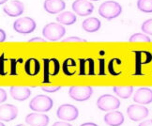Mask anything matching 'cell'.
<instances>
[{"instance_id":"7c38bea8","label":"cell","mask_w":152,"mask_h":126,"mask_svg":"<svg viewBox=\"0 0 152 126\" xmlns=\"http://www.w3.org/2000/svg\"><path fill=\"white\" fill-rule=\"evenodd\" d=\"M133 101L139 105H148L152 103V89L149 88H140L134 93Z\"/></svg>"},{"instance_id":"836d02e7","label":"cell","mask_w":152,"mask_h":126,"mask_svg":"<svg viewBox=\"0 0 152 126\" xmlns=\"http://www.w3.org/2000/svg\"><path fill=\"white\" fill-rule=\"evenodd\" d=\"M7 1H8V0H0V4H1V5L2 4H5Z\"/></svg>"},{"instance_id":"3957f363","label":"cell","mask_w":152,"mask_h":126,"mask_svg":"<svg viewBox=\"0 0 152 126\" xmlns=\"http://www.w3.org/2000/svg\"><path fill=\"white\" fill-rule=\"evenodd\" d=\"M54 102L47 95H37L29 103V108L36 112H48L52 109Z\"/></svg>"},{"instance_id":"30bf717a","label":"cell","mask_w":152,"mask_h":126,"mask_svg":"<svg viewBox=\"0 0 152 126\" xmlns=\"http://www.w3.org/2000/svg\"><path fill=\"white\" fill-rule=\"evenodd\" d=\"M44 62V83H49L50 76L56 75L59 72V62L56 59H43Z\"/></svg>"},{"instance_id":"ac0fdd59","label":"cell","mask_w":152,"mask_h":126,"mask_svg":"<svg viewBox=\"0 0 152 126\" xmlns=\"http://www.w3.org/2000/svg\"><path fill=\"white\" fill-rule=\"evenodd\" d=\"M102 23L96 17H91V18H86L82 23V27L86 32L93 33L96 32L101 28Z\"/></svg>"},{"instance_id":"ffe728a7","label":"cell","mask_w":152,"mask_h":126,"mask_svg":"<svg viewBox=\"0 0 152 126\" xmlns=\"http://www.w3.org/2000/svg\"><path fill=\"white\" fill-rule=\"evenodd\" d=\"M114 92L122 99H128L133 92L132 86H115L113 88Z\"/></svg>"},{"instance_id":"4316f807","label":"cell","mask_w":152,"mask_h":126,"mask_svg":"<svg viewBox=\"0 0 152 126\" xmlns=\"http://www.w3.org/2000/svg\"><path fill=\"white\" fill-rule=\"evenodd\" d=\"M62 42H86V40L81 39L79 37H68L66 39H64Z\"/></svg>"},{"instance_id":"cb8c5ba5","label":"cell","mask_w":152,"mask_h":126,"mask_svg":"<svg viewBox=\"0 0 152 126\" xmlns=\"http://www.w3.org/2000/svg\"><path fill=\"white\" fill-rule=\"evenodd\" d=\"M129 42H151V40L148 36H147L145 34H143V33H135L132 35L129 39Z\"/></svg>"},{"instance_id":"d6a6232c","label":"cell","mask_w":152,"mask_h":126,"mask_svg":"<svg viewBox=\"0 0 152 126\" xmlns=\"http://www.w3.org/2000/svg\"><path fill=\"white\" fill-rule=\"evenodd\" d=\"M80 126H98V125L94 122H86V123L81 124Z\"/></svg>"},{"instance_id":"5bb4252c","label":"cell","mask_w":152,"mask_h":126,"mask_svg":"<svg viewBox=\"0 0 152 126\" xmlns=\"http://www.w3.org/2000/svg\"><path fill=\"white\" fill-rule=\"evenodd\" d=\"M18 116V108L10 104L2 105L0 107V118L1 122H10L13 121Z\"/></svg>"},{"instance_id":"603a6c76","label":"cell","mask_w":152,"mask_h":126,"mask_svg":"<svg viewBox=\"0 0 152 126\" xmlns=\"http://www.w3.org/2000/svg\"><path fill=\"white\" fill-rule=\"evenodd\" d=\"M137 8L140 11L145 13L152 12V0H138Z\"/></svg>"},{"instance_id":"52a82bcc","label":"cell","mask_w":152,"mask_h":126,"mask_svg":"<svg viewBox=\"0 0 152 126\" xmlns=\"http://www.w3.org/2000/svg\"><path fill=\"white\" fill-rule=\"evenodd\" d=\"M56 116L58 119L66 122H72L75 121L79 116V111L74 105L65 104L62 105L57 108Z\"/></svg>"},{"instance_id":"8d00e7d4","label":"cell","mask_w":152,"mask_h":126,"mask_svg":"<svg viewBox=\"0 0 152 126\" xmlns=\"http://www.w3.org/2000/svg\"><path fill=\"white\" fill-rule=\"evenodd\" d=\"M91 1H98V0H91Z\"/></svg>"},{"instance_id":"f546056e","label":"cell","mask_w":152,"mask_h":126,"mask_svg":"<svg viewBox=\"0 0 152 126\" xmlns=\"http://www.w3.org/2000/svg\"><path fill=\"white\" fill-rule=\"evenodd\" d=\"M139 126H152V119H148L139 124Z\"/></svg>"},{"instance_id":"e575fe53","label":"cell","mask_w":152,"mask_h":126,"mask_svg":"<svg viewBox=\"0 0 152 126\" xmlns=\"http://www.w3.org/2000/svg\"><path fill=\"white\" fill-rule=\"evenodd\" d=\"M15 126H26L25 124H18V125H15Z\"/></svg>"},{"instance_id":"7402d4cb","label":"cell","mask_w":152,"mask_h":126,"mask_svg":"<svg viewBox=\"0 0 152 126\" xmlns=\"http://www.w3.org/2000/svg\"><path fill=\"white\" fill-rule=\"evenodd\" d=\"M62 69L66 75H72L76 72V63L72 59H67L63 62Z\"/></svg>"},{"instance_id":"8fae6325","label":"cell","mask_w":152,"mask_h":126,"mask_svg":"<svg viewBox=\"0 0 152 126\" xmlns=\"http://www.w3.org/2000/svg\"><path fill=\"white\" fill-rule=\"evenodd\" d=\"M25 10V5L19 0H12L7 3L3 8L4 12L10 17H17L23 14Z\"/></svg>"},{"instance_id":"277c9868","label":"cell","mask_w":152,"mask_h":126,"mask_svg":"<svg viewBox=\"0 0 152 126\" xmlns=\"http://www.w3.org/2000/svg\"><path fill=\"white\" fill-rule=\"evenodd\" d=\"M97 106L100 110L104 112L114 111L120 106V101L111 94H103L99 97L97 101Z\"/></svg>"},{"instance_id":"d4e9b609","label":"cell","mask_w":152,"mask_h":126,"mask_svg":"<svg viewBox=\"0 0 152 126\" xmlns=\"http://www.w3.org/2000/svg\"><path fill=\"white\" fill-rule=\"evenodd\" d=\"M141 29L145 34H148V35L152 36V18L145 21L143 23L142 26H141Z\"/></svg>"},{"instance_id":"7a4b0ae2","label":"cell","mask_w":152,"mask_h":126,"mask_svg":"<svg viewBox=\"0 0 152 126\" xmlns=\"http://www.w3.org/2000/svg\"><path fill=\"white\" fill-rule=\"evenodd\" d=\"M66 34V29L62 25L56 23H49L42 29V35L46 40L51 42H57Z\"/></svg>"},{"instance_id":"9c48e42d","label":"cell","mask_w":152,"mask_h":126,"mask_svg":"<svg viewBox=\"0 0 152 126\" xmlns=\"http://www.w3.org/2000/svg\"><path fill=\"white\" fill-rule=\"evenodd\" d=\"M72 10L79 16H87L93 12L94 6L86 0H75L72 3Z\"/></svg>"},{"instance_id":"d6986e66","label":"cell","mask_w":152,"mask_h":126,"mask_svg":"<svg viewBox=\"0 0 152 126\" xmlns=\"http://www.w3.org/2000/svg\"><path fill=\"white\" fill-rule=\"evenodd\" d=\"M40 71L39 61L36 59H28L25 63V72L29 76H35Z\"/></svg>"},{"instance_id":"f1b7e54d","label":"cell","mask_w":152,"mask_h":126,"mask_svg":"<svg viewBox=\"0 0 152 126\" xmlns=\"http://www.w3.org/2000/svg\"><path fill=\"white\" fill-rule=\"evenodd\" d=\"M52 126H72V124H69V123H67V122H55Z\"/></svg>"},{"instance_id":"9a60e30c","label":"cell","mask_w":152,"mask_h":126,"mask_svg":"<svg viewBox=\"0 0 152 126\" xmlns=\"http://www.w3.org/2000/svg\"><path fill=\"white\" fill-rule=\"evenodd\" d=\"M10 93L14 100L23 102L29 98L31 91L28 88L25 87V86H12L10 89Z\"/></svg>"},{"instance_id":"8992f818","label":"cell","mask_w":152,"mask_h":126,"mask_svg":"<svg viewBox=\"0 0 152 126\" xmlns=\"http://www.w3.org/2000/svg\"><path fill=\"white\" fill-rule=\"evenodd\" d=\"M13 29L17 33L27 35V34L32 33L36 29V22L30 17L18 18L13 23Z\"/></svg>"},{"instance_id":"5b68a950","label":"cell","mask_w":152,"mask_h":126,"mask_svg":"<svg viewBox=\"0 0 152 126\" xmlns=\"http://www.w3.org/2000/svg\"><path fill=\"white\" fill-rule=\"evenodd\" d=\"M93 94V89L90 86H72L69 89V97L76 102L87 101Z\"/></svg>"},{"instance_id":"484cf974","label":"cell","mask_w":152,"mask_h":126,"mask_svg":"<svg viewBox=\"0 0 152 126\" xmlns=\"http://www.w3.org/2000/svg\"><path fill=\"white\" fill-rule=\"evenodd\" d=\"M61 89V86H53V87H42V89L43 91H46V92H49V93H53V92H56L58 89Z\"/></svg>"},{"instance_id":"d590c367","label":"cell","mask_w":152,"mask_h":126,"mask_svg":"<svg viewBox=\"0 0 152 126\" xmlns=\"http://www.w3.org/2000/svg\"><path fill=\"white\" fill-rule=\"evenodd\" d=\"M0 126H5V124H4V123H2V122H1V123H0Z\"/></svg>"},{"instance_id":"e0dca14e","label":"cell","mask_w":152,"mask_h":126,"mask_svg":"<svg viewBox=\"0 0 152 126\" xmlns=\"http://www.w3.org/2000/svg\"><path fill=\"white\" fill-rule=\"evenodd\" d=\"M104 122L109 126H120L124 122V116L120 111H110L104 116Z\"/></svg>"},{"instance_id":"4fadbf2b","label":"cell","mask_w":152,"mask_h":126,"mask_svg":"<svg viewBox=\"0 0 152 126\" xmlns=\"http://www.w3.org/2000/svg\"><path fill=\"white\" fill-rule=\"evenodd\" d=\"M50 119L47 115L39 113H30L26 117V122L29 126H47Z\"/></svg>"},{"instance_id":"4dcf8cb0","label":"cell","mask_w":152,"mask_h":126,"mask_svg":"<svg viewBox=\"0 0 152 126\" xmlns=\"http://www.w3.org/2000/svg\"><path fill=\"white\" fill-rule=\"evenodd\" d=\"M29 42H45V41H44V40H43L42 38L36 37V38H32V39H30V40H29Z\"/></svg>"},{"instance_id":"ba28073f","label":"cell","mask_w":152,"mask_h":126,"mask_svg":"<svg viewBox=\"0 0 152 126\" xmlns=\"http://www.w3.org/2000/svg\"><path fill=\"white\" fill-rule=\"evenodd\" d=\"M128 117L133 122H139L148 116V109L144 105H131L127 108Z\"/></svg>"},{"instance_id":"6da1fadb","label":"cell","mask_w":152,"mask_h":126,"mask_svg":"<svg viewBox=\"0 0 152 126\" xmlns=\"http://www.w3.org/2000/svg\"><path fill=\"white\" fill-rule=\"evenodd\" d=\"M122 12V7L116 1H105L99 8V14L106 20H113Z\"/></svg>"},{"instance_id":"44dd1931","label":"cell","mask_w":152,"mask_h":126,"mask_svg":"<svg viewBox=\"0 0 152 126\" xmlns=\"http://www.w3.org/2000/svg\"><path fill=\"white\" fill-rule=\"evenodd\" d=\"M76 15L71 11H64V12L60 13L56 17V21L60 23L61 25H66V26H71L73 25L76 22Z\"/></svg>"},{"instance_id":"83f0119b","label":"cell","mask_w":152,"mask_h":126,"mask_svg":"<svg viewBox=\"0 0 152 126\" xmlns=\"http://www.w3.org/2000/svg\"><path fill=\"white\" fill-rule=\"evenodd\" d=\"M6 100H7V92H6V90L4 89L1 88V89H0V101H1V104Z\"/></svg>"},{"instance_id":"1f68e13d","label":"cell","mask_w":152,"mask_h":126,"mask_svg":"<svg viewBox=\"0 0 152 126\" xmlns=\"http://www.w3.org/2000/svg\"><path fill=\"white\" fill-rule=\"evenodd\" d=\"M5 40H6V32L2 29H0V41H1V42H5Z\"/></svg>"},{"instance_id":"2e32d148","label":"cell","mask_w":152,"mask_h":126,"mask_svg":"<svg viewBox=\"0 0 152 126\" xmlns=\"http://www.w3.org/2000/svg\"><path fill=\"white\" fill-rule=\"evenodd\" d=\"M66 3L63 0H45L43 8L50 14H56L65 10Z\"/></svg>"}]
</instances>
